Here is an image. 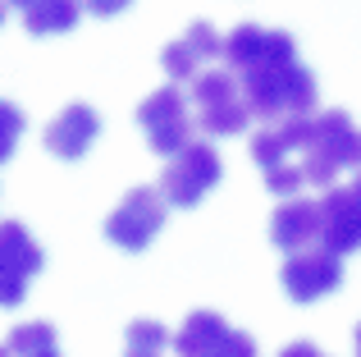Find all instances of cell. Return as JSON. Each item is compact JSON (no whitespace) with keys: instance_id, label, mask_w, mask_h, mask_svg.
Wrapping results in <instances>:
<instances>
[{"instance_id":"cell-1","label":"cell","mask_w":361,"mask_h":357,"mask_svg":"<svg viewBox=\"0 0 361 357\" xmlns=\"http://www.w3.org/2000/svg\"><path fill=\"white\" fill-rule=\"evenodd\" d=\"M243 101H247V115L265 119V124H279V119L293 115H311L316 110V73L307 64H270V69H256L238 78Z\"/></svg>"},{"instance_id":"cell-2","label":"cell","mask_w":361,"mask_h":357,"mask_svg":"<svg viewBox=\"0 0 361 357\" xmlns=\"http://www.w3.org/2000/svg\"><path fill=\"white\" fill-rule=\"evenodd\" d=\"M302 183L334 188L343 170H361V128L348 110H320L311 115V138L302 147Z\"/></svg>"},{"instance_id":"cell-3","label":"cell","mask_w":361,"mask_h":357,"mask_svg":"<svg viewBox=\"0 0 361 357\" xmlns=\"http://www.w3.org/2000/svg\"><path fill=\"white\" fill-rule=\"evenodd\" d=\"M192 106H197V128L211 138H233L252 124L247 115L243 87L229 69H206L192 78Z\"/></svg>"},{"instance_id":"cell-4","label":"cell","mask_w":361,"mask_h":357,"mask_svg":"<svg viewBox=\"0 0 361 357\" xmlns=\"http://www.w3.org/2000/svg\"><path fill=\"white\" fill-rule=\"evenodd\" d=\"M224 174V161L211 143H188L183 152L169 156V165L160 170V197L174 206H197Z\"/></svg>"},{"instance_id":"cell-5","label":"cell","mask_w":361,"mask_h":357,"mask_svg":"<svg viewBox=\"0 0 361 357\" xmlns=\"http://www.w3.org/2000/svg\"><path fill=\"white\" fill-rule=\"evenodd\" d=\"M220 60L229 64L233 78L256 69H270V64H293L298 60V42L283 28H261V23H238L229 37H224Z\"/></svg>"},{"instance_id":"cell-6","label":"cell","mask_w":361,"mask_h":357,"mask_svg":"<svg viewBox=\"0 0 361 357\" xmlns=\"http://www.w3.org/2000/svg\"><path fill=\"white\" fill-rule=\"evenodd\" d=\"M160 229H165V197H160V188H151V183L128 188L123 202L106 220V238L115 243V248H123V252L151 248V238H156Z\"/></svg>"},{"instance_id":"cell-7","label":"cell","mask_w":361,"mask_h":357,"mask_svg":"<svg viewBox=\"0 0 361 357\" xmlns=\"http://www.w3.org/2000/svg\"><path fill=\"white\" fill-rule=\"evenodd\" d=\"M169 344L178 357H256V339L233 330L220 312H192Z\"/></svg>"},{"instance_id":"cell-8","label":"cell","mask_w":361,"mask_h":357,"mask_svg":"<svg viewBox=\"0 0 361 357\" xmlns=\"http://www.w3.org/2000/svg\"><path fill=\"white\" fill-rule=\"evenodd\" d=\"M137 124H142V133H147V143H151L156 156H174L192 143V115H188V101H183L178 87L151 92L137 106Z\"/></svg>"},{"instance_id":"cell-9","label":"cell","mask_w":361,"mask_h":357,"mask_svg":"<svg viewBox=\"0 0 361 357\" xmlns=\"http://www.w3.org/2000/svg\"><path fill=\"white\" fill-rule=\"evenodd\" d=\"M46 266L37 238L18 220H0V307H18L27 298L32 275Z\"/></svg>"},{"instance_id":"cell-10","label":"cell","mask_w":361,"mask_h":357,"mask_svg":"<svg viewBox=\"0 0 361 357\" xmlns=\"http://www.w3.org/2000/svg\"><path fill=\"white\" fill-rule=\"evenodd\" d=\"M279 279H283V294H288L293 303H320L325 294H334V289L343 284V257H334V252H325V248L293 252V257L283 261Z\"/></svg>"},{"instance_id":"cell-11","label":"cell","mask_w":361,"mask_h":357,"mask_svg":"<svg viewBox=\"0 0 361 357\" xmlns=\"http://www.w3.org/2000/svg\"><path fill=\"white\" fill-rule=\"evenodd\" d=\"M220 51H224V37L215 32L206 18H197V23L188 28L178 42H169L165 51H160V64H165V73L174 83H188V78H197V73H202L206 60H220Z\"/></svg>"},{"instance_id":"cell-12","label":"cell","mask_w":361,"mask_h":357,"mask_svg":"<svg viewBox=\"0 0 361 357\" xmlns=\"http://www.w3.org/2000/svg\"><path fill=\"white\" fill-rule=\"evenodd\" d=\"M101 133V115L92 106H82V101H73V106H64L60 115L51 119V128H46V152L60 156V161H78V156H87V147L97 143Z\"/></svg>"},{"instance_id":"cell-13","label":"cell","mask_w":361,"mask_h":357,"mask_svg":"<svg viewBox=\"0 0 361 357\" xmlns=\"http://www.w3.org/2000/svg\"><path fill=\"white\" fill-rule=\"evenodd\" d=\"M316 211H320V248L325 252L348 257V252L361 248V224H357L353 202H348V188H325Z\"/></svg>"},{"instance_id":"cell-14","label":"cell","mask_w":361,"mask_h":357,"mask_svg":"<svg viewBox=\"0 0 361 357\" xmlns=\"http://www.w3.org/2000/svg\"><path fill=\"white\" fill-rule=\"evenodd\" d=\"M270 243L283 248L288 257H293V252L316 248V243H320V211H316V202L288 197V202L270 215Z\"/></svg>"},{"instance_id":"cell-15","label":"cell","mask_w":361,"mask_h":357,"mask_svg":"<svg viewBox=\"0 0 361 357\" xmlns=\"http://www.w3.org/2000/svg\"><path fill=\"white\" fill-rule=\"evenodd\" d=\"M23 14V28L32 37H51V32H69L78 23V0H9Z\"/></svg>"},{"instance_id":"cell-16","label":"cell","mask_w":361,"mask_h":357,"mask_svg":"<svg viewBox=\"0 0 361 357\" xmlns=\"http://www.w3.org/2000/svg\"><path fill=\"white\" fill-rule=\"evenodd\" d=\"M5 357H60V339L46 321H23L9 330Z\"/></svg>"},{"instance_id":"cell-17","label":"cell","mask_w":361,"mask_h":357,"mask_svg":"<svg viewBox=\"0 0 361 357\" xmlns=\"http://www.w3.org/2000/svg\"><path fill=\"white\" fill-rule=\"evenodd\" d=\"M169 353V330L160 321H133L123 330V357H165Z\"/></svg>"},{"instance_id":"cell-18","label":"cell","mask_w":361,"mask_h":357,"mask_svg":"<svg viewBox=\"0 0 361 357\" xmlns=\"http://www.w3.org/2000/svg\"><path fill=\"white\" fill-rule=\"evenodd\" d=\"M18 138H23V110L14 101H0V165L14 156Z\"/></svg>"},{"instance_id":"cell-19","label":"cell","mask_w":361,"mask_h":357,"mask_svg":"<svg viewBox=\"0 0 361 357\" xmlns=\"http://www.w3.org/2000/svg\"><path fill=\"white\" fill-rule=\"evenodd\" d=\"M128 5H133V0H78V9H87V14H97V18H115Z\"/></svg>"},{"instance_id":"cell-20","label":"cell","mask_w":361,"mask_h":357,"mask_svg":"<svg viewBox=\"0 0 361 357\" xmlns=\"http://www.w3.org/2000/svg\"><path fill=\"white\" fill-rule=\"evenodd\" d=\"M279 357H325V353H320V349H316V344H307V339H298V344H288V349H283Z\"/></svg>"},{"instance_id":"cell-21","label":"cell","mask_w":361,"mask_h":357,"mask_svg":"<svg viewBox=\"0 0 361 357\" xmlns=\"http://www.w3.org/2000/svg\"><path fill=\"white\" fill-rule=\"evenodd\" d=\"M348 202H353V211H357V224H361V170H357V178L348 183Z\"/></svg>"},{"instance_id":"cell-22","label":"cell","mask_w":361,"mask_h":357,"mask_svg":"<svg viewBox=\"0 0 361 357\" xmlns=\"http://www.w3.org/2000/svg\"><path fill=\"white\" fill-rule=\"evenodd\" d=\"M357 357H361V325H357Z\"/></svg>"},{"instance_id":"cell-23","label":"cell","mask_w":361,"mask_h":357,"mask_svg":"<svg viewBox=\"0 0 361 357\" xmlns=\"http://www.w3.org/2000/svg\"><path fill=\"white\" fill-rule=\"evenodd\" d=\"M0 23H5V0H0Z\"/></svg>"},{"instance_id":"cell-24","label":"cell","mask_w":361,"mask_h":357,"mask_svg":"<svg viewBox=\"0 0 361 357\" xmlns=\"http://www.w3.org/2000/svg\"><path fill=\"white\" fill-rule=\"evenodd\" d=\"M0 357H5V349H0Z\"/></svg>"}]
</instances>
